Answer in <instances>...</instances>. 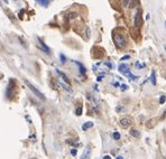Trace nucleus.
Listing matches in <instances>:
<instances>
[{"instance_id": "obj_25", "label": "nucleus", "mask_w": 166, "mask_h": 159, "mask_svg": "<svg viewBox=\"0 0 166 159\" xmlns=\"http://www.w3.org/2000/svg\"><path fill=\"white\" fill-rule=\"evenodd\" d=\"M116 159H123V157H122V156H118V157H117Z\"/></svg>"}, {"instance_id": "obj_21", "label": "nucleus", "mask_w": 166, "mask_h": 159, "mask_svg": "<svg viewBox=\"0 0 166 159\" xmlns=\"http://www.w3.org/2000/svg\"><path fill=\"white\" fill-rule=\"evenodd\" d=\"M127 89H128V86H127L126 84H122V85H121V90H122V91H124V90H127Z\"/></svg>"}, {"instance_id": "obj_26", "label": "nucleus", "mask_w": 166, "mask_h": 159, "mask_svg": "<svg viewBox=\"0 0 166 159\" xmlns=\"http://www.w3.org/2000/svg\"><path fill=\"white\" fill-rule=\"evenodd\" d=\"M163 47H164V50H165V52H166V43L163 45Z\"/></svg>"}, {"instance_id": "obj_7", "label": "nucleus", "mask_w": 166, "mask_h": 159, "mask_svg": "<svg viewBox=\"0 0 166 159\" xmlns=\"http://www.w3.org/2000/svg\"><path fill=\"white\" fill-rule=\"evenodd\" d=\"M131 124V119L129 118H123L120 120V126L123 127V128H127V127H129Z\"/></svg>"}, {"instance_id": "obj_11", "label": "nucleus", "mask_w": 166, "mask_h": 159, "mask_svg": "<svg viewBox=\"0 0 166 159\" xmlns=\"http://www.w3.org/2000/svg\"><path fill=\"white\" fill-rule=\"evenodd\" d=\"M130 134L133 136V137H135V138H139V137H140V133H139V131L136 130V129H131V130H130Z\"/></svg>"}, {"instance_id": "obj_18", "label": "nucleus", "mask_w": 166, "mask_h": 159, "mask_svg": "<svg viewBox=\"0 0 166 159\" xmlns=\"http://www.w3.org/2000/svg\"><path fill=\"white\" fill-rule=\"evenodd\" d=\"M165 100H166V96H165V95H162L161 99H159V103H161V104H164V103H165Z\"/></svg>"}, {"instance_id": "obj_5", "label": "nucleus", "mask_w": 166, "mask_h": 159, "mask_svg": "<svg viewBox=\"0 0 166 159\" xmlns=\"http://www.w3.org/2000/svg\"><path fill=\"white\" fill-rule=\"evenodd\" d=\"M135 26L136 27H139V26L141 25V10L140 9H138L137 10V13H136L135 15Z\"/></svg>"}, {"instance_id": "obj_3", "label": "nucleus", "mask_w": 166, "mask_h": 159, "mask_svg": "<svg viewBox=\"0 0 166 159\" xmlns=\"http://www.w3.org/2000/svg\"><path fill=\"white\" fill-rule=\"evenodd\" d=\"M25 84L28 86V88H29V90H31L32 92H33L34 94H35V95H36L37 97H38V99H40V100H45V96H44V94L42 93L39 90H37V89L35 88V86H34V85L32 84V83L29 82V81H27V80H25Z\"/></svg>"}, {"instance_id": "obj_23", "label": "nucleus", "mask_w": 166, "mask_h": 159, "mask_svg": "<svg viewBox=\"0 0 166 159\" xmlns=\"http://www.w3.org/2000/svg\"><path fill=\"white\" fill-rule=\"evenodd\" d=\"M75 16H76L75 14H71V15H70V18H75Z\"/></svg>"}, {"instance_id": "obj_9", "label": "nucleus", "mask_w": 166, "mask_h": 159, "mask_svg": "<svg viewBox=\"0 0 166 159\" xmlns=\"http://www.w3.org/2000/svg\"><path fill=\"white\" fill-rule=\"evenodd\" d=\"M56 73H57V74L60 75V76L62 77V80H64V81H65L66 83H69V78H67V76H66V75L64 74V73H62V72L60 71L58 69H56Z\"/></svg>"}, {"instance_id": "obj_22", "label": "nucleus", "mask_w": 166, "mask_h": 159, "mask_svg": "<svg viewBox=\"0 0 166 159\" xmlns=\"http://www.w3.org/2000/svg\"><path fill=\"white\" fill-rule=\"evenodd\" d=\"M128 58H130V56H129V55H127V56H123V57L121 58V60H124V59H128Z\"/></svg>"}, {"instance_id": "obj_8", "label": "nucleus", "mask_w": 166, "mask_h": 159, "mask_svg": "<svg viewBox=\"0 0 166 159\" xmlns=\"http://www.w3.org/2000/svg\"><path fill=\"white\" fill-rule=\"evenodd\" d=\"M36 1L38 2L42 7H48V5H50V2L52 0H36Z\"/></svg>"}, {"instance_id": "obj_19", "label": "nucleus", "mask_w": 166, "mask_h": 159, "mask_svg": "<svg viewBox=\"0 0 166 159\" xmlns=\"http://www.w3.org/2000/svg\"><path fill=\"white\" fill-rule=\"evenodd\" d=\"M76 154H78V151L75 148H73L72 150H71V155H72V156H76Z\"/></svg>"}, {"instance_id": "obj_6", "label": "nucleus", "mask_w": 166, "mask_h": 159, "mask_svg": "<svg viewBox=\"0 0 166 159\" xmlns=\"http://www.w3.org/2000/svg\"><path fill=\"white\" fill-rule=\"evenodd\" d=\"M90 157H91V148L88 146V147H85L84 151H83L81 159H90Z\"/></svg>"}, {"instance_id": "obj_17", "label": "nucleus", "mask_w": 166, "mask_h": 159, "mask_svg": "<svg viewBox=\"0 0 166 159\" xmlns=\"http://www.w3.org/2000/svg\"><path fill=\"white\" fill-rule=\"evenodd\" d=\"M75 113H76V115H81V113H82V107H79L76 109V111H75Z\"/></svg>"}, {"instance_id": "obj_14", "label": "nucleus", "mask_w": 166, "mask_h": 159, "mask_svg": "<svg viewBox=\"0 0 166 159\" xmlns=\"http://www.w3.org/2000/svg\"><path fill=\"white\" fill-rule=\"evenodd\" d=\"M135 66L137 67V69H144V67H145V64L139 63V62H136V63H135Z\"/></svg>"}, {"instance_id": "obj_27", "label": "nucleus", "mask_w": 166, "mask_h": 159, "mask_svg": "<svg viewBox=\"0 0 166 159\" xmlns=\"http://www.w3.org/2000/svg\"><path fill=\"white\" fill-rule=\"evenodd\" d=\"M3 1H5V3H8V0H3Z\"/></svg>"}, {"instance_id": "obj_29", "label": "nucleus", "mask_w": 166, "mask_h": 159, "mask_svg": "<svg viewBox=\"0 0 166 159\" xmlns=\"http://www.w3.org/2000/svg\"><path fill=\"white\" fill-rule=\"evenodd\" d=\"M165 27H166V21H165Z\"/></svg>"}, {"instance_id": "obj_13", "label": "nucleus", "mask_w": 166, "mask_h": 159, "mask_svg": "<svg viewBox=\"0 0 166 159\" xmlns=\"http://www.w3.org/2000/svg\"><path fill=\"white\" fill-rule=\"evenodd\" d=\"M150 82H152L153 85H156V78H155V72H152V75H150Z\"/></svg>"}, {"instance_id": "obj_30", "label": "nucleus", "mask_w": 166, "mask_h": 159, "mask_svg": "<svg viewBox=\"0 0 166 159\" xmlns=\"http://www.w3.org/2000/svg\"><path fill=\"white\" fill-rule=\"evenodd\" d=\"M165 159H166V158H165Z\"/></svg>"}, {"instance_id": "obj_28", "label": "nucleus", "mask_w": 166, "mask_h": 159, "mask_svg": "<svg viewBox=\"0 0 166 159\" xmlns=\"http://www.w3.org/2000/svg\"><path fill=\"white\" fill-rule=\"evenodd\" d=\"M31 159H37V158H31Z\"/></svg>"}, {"instance_id": "obj_24", "label": "nucleus", "mask_w": 166, "mask_h": 159, "mask_svg": "<svg viewBox=\"0 0 166 159\" xmlns=\"http://www.w3.org/2000/svg\"><path fill=\"white\" fill-rule=\"evenodd\" d=\"M103 159H111V157H110V156H104Z\"/></svg>"}, {"instance_id": "obj_4", "label": "nucleus", "mask_w": 166, "mask_h": 159, "mask_svg": "<svg viewBox=\"0 0 166 159\" xmlns=\"http://www.w3.org/2000/svg\"><path fill=\"white\" fill-rule=\"evenodd\" d=\"M37 45H38V47H39L40 50L43 51L44 53H46L47 55H50V54H51V50H50V48H48V47L46 46V45H45V44H44L43 41H42L39 38H37Z\"/></svg>"}, {"instance_id": "obj_16", "label": "nucleus", "mask_w": 166, "mask_h": 159, "mask_svg": "<svg viewBox=\"0 0 166 159\" xmlns=\"http://www.w3.org/2000/svg\"><path fill=\"white\" fill-rule=\"evenodd\" d=\"M129 2H130V0H121V3H122L123 7H127L128 5H129Z\"/></svg>"}, {"instance_id": "obj_15", "label": "nucleus", "mask_w": 166, "mask_h": 159, "mask_svg": "<svg viewBox=\"0 0 166 159\" xmlns=\"http://www.w3.org/2000/svg\"><path fill=\"white\" fill-rule=\"evenodd\" d=\"M112 137H114L115 140H119V139H120V133H119V132H114Z\"/></svg>"}, {"instance_id": "obj_1", "label": "nucleus", "mask_w": 166, "mask_h": 159, "mask_svg": "<svg viewBox=\"0 0 166 159\" xmlns=\"http://www.w3.org/2000/svg\"><path fill=\"white\" fill-rule=\"evenodd\" d=\"M118 71H119L122 75H124V76H127L129 80H131V81H137V80L139 78L138 76H136V75L131 74V72H130V70H129V66H128L127 64H120L119 67H118Z\"/></svg>"}, {"instance_id": "obj_2", "label": "nucleus", "mask_w": 166, "mask_h": 159, "mask_svg": "<svg viewBox=\"0 0 166 159\" xmlns=\"http://www.w3.org/2000/svg\"><path fill=\"white\" fill-rule=\"evenodd\" d=\"M114 41L116 44V46L120 48V50H122V48L126 47V38H124V36L121 35V34H114Z\"/></svg>"}, {"instance_id": "obj_20", "label": "nucleus", "mask_w": 166, "mask_h": 159, "mask_svg": "<svg viewBox=\"0 0 166 159\" xmlns=\"http://www.w3.org/2000/svg\"><path fill=\"white\" fill-rule=\"evenodd\" d=\"M60 57H61V62H62V63H65V56H63V55L61 54V55H60Z\"/></svg>"}, {"instance_id": "obj_12", "label": "nucleus", "mask_w": 166, "mask_h": 159, "mask_svg": "<svg viewBox=\"0 0 166 159\" xmlns=\"http://www.w3.org/2000/svg\"><path fill=\"white\" fill-rule=\"evenodd\" d=\"M74 63L76 64V65H78L79 67H80V73H81V74H85V67L83 66L81 63H79V62H74Z\"/></svg>"}, {"instance_id": "obj_10", "label": "nucleus", "mask_w": 166, "mask_h": 159, "mask_svg": "<svg viewBox=\"0 0 166 159\" xmlns=\"http://www.w3.org/2000/svg\"><path fill=\"white\" fill-rule=\"evenodd\" d=\"M92 127H93V122H85L82 126V130L83 131H86L88 129H90V128H92Z\"/></svg>"}]
</instances>
